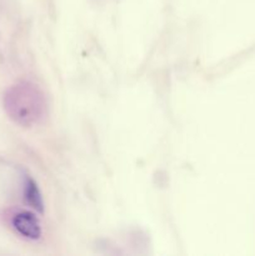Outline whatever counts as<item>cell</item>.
Masks as SVG:
<instances>
[{"mask_svg":"<svg viewBox=\"0 0 255 256\" xmlns=\"http://www.w3.org/2000/svg\"><path fill=\"white\" fill-rule=\"evenodd\" d=\"M25 198H26V202L32 205L35 209L42 210V195H40L39 189H38L36 184L32 182V179L26 180V184H25Z\"/></svg>","mask_w":255,"mask_h":256,"instance_id":"3957f363","label":"cell"},{"mask_svg":"<svg viewBox=\"0 0 255 256\" xmlns=\"http://www.w3.org/2000/svg\"><path fill=\"white\" fill-rule=\"evenodd\" d=\"M12 226L20 235L29 239H38L42 235L40 222L32 212H20L12 218Z\"/></svg>","mask_w":255,"mask_h":256,"instance_id":"7a4b0ae2","label":"cell"},{"mask_svg":"<svg viewBox=\"0 0 255 256\" xmlns=\"http://www.w3.org/2000/svg\"><path fill=\"white\" fill-rule=\"evenodd\" d=\"M4 108L10 119L24 128L42 122L48 112L44 92L29 82H18L5 92Z\"/></svg>","mask_w":255,"mask_h":256,"instance_id":"6da1fadb","label":"cell"}]
</instances>
